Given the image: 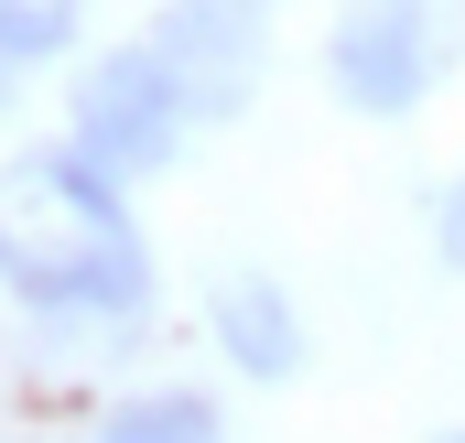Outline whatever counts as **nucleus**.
<instances>
[{"label": "nucleus", "mask_w": 465, "mask_h": 443, "mask_svg": "<svg viewBox=\"0 0 465 443\" xmlns=\"http://www.w3.org/2000/svg\"><path fill=\"white\" fill-rule=\"evenodd\" d=\"M0 281L44 314H130L152 292V260L109 184L76 152H44L0 184Z\"/></svg>", "instance_id": "nucleus-1"}, {"label": "nucleus", "mask_w": 465, "mask_h": 443, "mask_svg": "<svg viewBox=\"0 0 465 443\" xmlns=\"http://www.w3.org/2000/svg\"><path fill=\"white\" fill-rule=\"evenodd\" d=\"M455 44H465V0H347V22H336V87H347V109L401 119V109H422V87L455 65Z\"/></svg>", "instance_id": "nucleus-2"}, {"label": "nucleus", "mask_w": 465, "mask_h": 443, "mask_svg": "<svg viewBox=\"0 0 465 443\" xmlns=\"http://www.w3.org/2000/svg\"><path fill=\"white\" fill-rule=\"evenodd\" d=\"M184 119H195V98L173 87V65L152 44H119V54L87 65V87H76V162L98 184L109 173H152V162H173Z\"/></svg>", "instance_id": "nucleus-3"}, {"label": "nucleus", "mask_w": 465, "mask_h": 443, "mask_svg": "<svg viewBox=\"0 0 465 443\" xmlns=\"http://www.w3.org/2000/svg\"><path fill=\"white\" fill-rule=\"evenodd\" d=\"M260 11H271V0H173V11H163V33H152V54L173 65V87H184L206 119H228L238 98H249Z\"/></svg>", "instance_id": "nucleus-4"}, {"label": "nucleus", "mask_w": 465, "mask_h": 443, "mask_svg": "<svg viewBox=\"0 0 465 443\" xmlns=\"http://www.w3.org/2000/svg\"><path fill=\"white\" fill-rule=\"evenodd\" d=\"M217 335H228V357L249 379H292V368H303V325H292V303H282L260 271H228V281H217Z\"/></svg>", "instance_id": "nucleus-5"}, {"label": "nucleus", "mask_w": 465, "mask_h": 443, "mask_svg": "<svg viewBox=\"0 0 465 443\" xmlns=\"http://www.w3.org/2000/svg\"><path fill=\"white\" fill-rule=\"evenodd\" d=\"M98 443H217V400L206 389H141L98 422Z\"/></svg>", "instance_id": "nucleus-6"}, {"label": "nucleus", "mask_w": 465, "mask_h": 443, "mask_svg": "<svg viewBox=\"0 0 465 443\" xmlns=\"http://www.w3.org/2000/svg\"><path fill=\"white\" fill-rule=\"evenodd\" d=\"M44 44H65V0H0V87H11V65H33Z\"/></svg>", "instance_id": "nucleus-7"}, {"label": "nucleus", "mask_w": 465, "mask_h": 443, "mask_svg": "<svg viewBox=\"0 0 465 443\" xmlns=\"http://www.w3.org/2000/svg\"><path fill=\"white\" fill-rule=\"evenodd\" d=\"M433 238H444V260L465 271V173H455V195H444V217H433Z\"/></svg>", "instance_id": "nucleus-8"}, {"label": "nucleus", "mask_w": 465, "mask_h": 443, "mask_svg": "<svg viewBox=\"0 0 465 443\" xmlns=\"http://www.w3.org/2000/svg\"><path fill=\"white\" fill-rule=\"evenodd\" d=\"M433 443H465V433H433Z\"/></svg>", "instance_id": "nucleus-9"}]
</instances>
